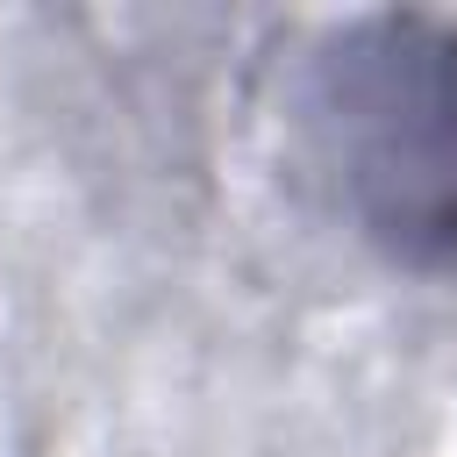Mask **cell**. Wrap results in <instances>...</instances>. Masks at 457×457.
<instances>
[{
  "mask_svg": "<svg viewBox=\"0 0 457 457\" xmlns=\"http://www.w3.org/2000/svg\"><path fill=\"white\" fill-rule=\"evenodd\" d=\"M314 136L364 236L457 271V21L378 14L314 57Z\"/></svg>",
  "mask_w": 457,
  "mask_h": 457,
  "instance_id": "1",
  "label": "cell"
}]
</instances>
